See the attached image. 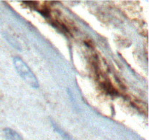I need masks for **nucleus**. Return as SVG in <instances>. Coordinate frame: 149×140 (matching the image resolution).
Instances as JSON below:
<instances>
[{
    "instance_id": "1",
    "label": "nucleus",
    "mask_w": 149,
    "mask_h": 140,
    "mask_svg": "<svg viewBox=\"0 0 149 140\" xmlns=\"http://www.w3.org/2000/svg\"><path fill=\"white\" fill-rule=\"evenodd\" d=\"M13 64L20 77L32 88H37L39 87V82L35 74L31 71L29 66L25 63L20 57L15 56L13 58Z\"/></svg>"
},
{
    "instance_id": "2",
    "label": "nucleus",
    "mask_w": 149,
    "mask_h": 140,
    "mask_svg": "<svg viewBox=\"0 0 149 140\" xmlns=\"http://www.w3.org/2000/svg\"><path fill=\"white\" fill-rule=\"evenodd\" d=\"M4 134L7 140H23V137L17 131L10 128H4Z\"/></svg>"
},
{
    "instance_id": "3",
    "label": "nucleus",
    "mask_w": 149,
    "mask_h": 140,
    "mask_svg": "<svg viewBox=\"0 0 149 140\" xmlns=\"http://www.w3.org/2000/svg\"><path fill=\"white\" fill-rule=\"evenodd\" d=\"M52 127H53L54 130H55V131H56V132L58 133L64 140H75L71 135H70V134H68L66 131H65L63 128H61L56 123L52 121Z\"/></svg>"
},
{
    "instance_id": "4",
    "label": "nucleus",
    "mask_w": 149,
    "mask_h": 140,
    "mask_svg": "<svg viewBox=\"0 0 149 140\" xmlns=\"http://www.w3.org/2000/svg\"><path fill=\"white\" fill-rule=\"evenodd\" d=\"M3 34H4V38H5V39H6V40H7V42H9V43L11 44V45H13V46L14 47V48H17V49L20 50V45H19L18 43H17V41H16L15 39L13 37V36H10V35H9V34H6L5 33Z\"/></svg>"
},
{
    "instance_id": "5",
    "label": "nucleus",
    "mask_w": 149,
    "mask_h": 140,
    "mask_svg": "<svg viewBox=\"0 0 149 140\" xmlns=\"http://www.w3.org/2000/svg\"><path fill=\"white\" fill-rule=\"evenodd\" d=\"M0 21H1V20H0Z\"/></svg>"
}]
</instances>
